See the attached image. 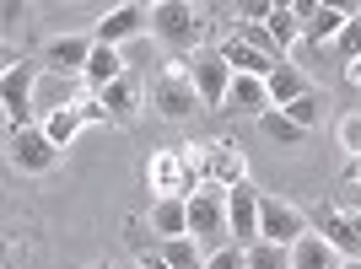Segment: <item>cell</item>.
Listing matches in <instances>:
<instances>
[{
	"instance_id": "6da1fadb",
	"label": "cell",
	"mask_w": 361,
	"mask_h": 269,
	"mask_svg": "<svg viewBox=\"0 0 361 269\" xmlns=\"http://www.w3.org/2000/svg\"><path fill=\"white\" fill-rule=\"evenodd\" d=\"M151 32H157L173 54H200V44L211 38V11H205V6H189V0H157V6H151Z\"/></svg>"
},
{
	"instance_id": "f1b7e54d",
	"label": "cell",
	"mask_w": 361,
	"mask_h": 269,
	"mask_svg": "<svg viewBox=\"0 0 361 269\" xmlns=\"http://www.w3.org/2000/svg\"><path fill=\"white\" fill-rule=\"evenodd\" d=\"M205 269H248V248L226 242V248H216V254L205 258Z\"/></svg>"
},
{
	"instance_id": "8992f818",
	"label": "cell",
	"mask_w": 361,
	"mask_h": 269,
	"mask_svg": "<svg viewBox=\"0 0 361 269\" xmlns=\"http://www.w3.org/2000/svg\"><path fill=\"white\" fill-rule=\"evenodd\" d=\"M60 156H65V151L44 134V124H27V130L6 134V162H11L16 173H27V178L54 173V167H60Z\"/></svg>"
},
{
	"instance_id": "4dcf8cb0",
	"label": "cell",
	"mask_w": 361,
	"mask_h": 269,
	"mask_svg": "<svg viewBox=\"0 0 361 269\" xmlns=\"http://www.w3.org/2000/svg\"><path fill=\"white\" fill-rule=\"evenodd\" d=\"M340 54H345V60H361V11H350L345 32H340Z\"/></svg>"
},
{
	"instance_id": "f546056e",
	"label": "cell",
	"mask_w": 361,
	"mask_h": 269,
	"mask_svg": "<svg viewBox=\"0 0 361 269\" xmlns=\"http://www.w3.org/2000/svg\"><path fill=\"white\" fill-rule=\"evenodd\" d=\"M334 134H340V146H345V151H350V162H356V156H361V113H345Z\"/></svg>"
},
{
	"instance_id": "ba28073f",
	"label": "cell",
	"mask_w": 361,
	"mask_h": 269,
	"mask_svg": "<svg viewBox=\"0 0 361 269\" xmlns=\"http://www.w3.org/2000/svg\"><path fill=\"white\" fill-rule=\"evenodd\" d=\"M313 232L329 242L340 258H361V210L318 205V210H313Z\"/></svg>"
},
{
	"instance_id": "9a60e30c",
	"label": "cell",
	"mask_w": 361,
	"mask_h": 269,
	"mask_svg": "<svg viewBox=\"0 0 361 269\" xmlns=\"http://www.w3.org/2000/svg\"><path fill=\"white\" fill-rule=\"evenodd\" d=\"M97 103H103L108 124H135V119H140V108H146V92H140L135 75H124V81H114V87L97 92Z\"/></svg>"
},
{
	"instance_id": "1f68e13d",
	"label": "cell",
	"mask_w": 361,
	"mask_h": 269,
	"mask_svg": "<svg viewBox=\"0 0 361 269\" xmlns=\"http://www.w3.org/2000/svg\"><path fill=\"white\" fill-rule=\"evenodd\" d=\"M135 269H173V264H167L157 248H140V254H135Z\"/></svg>"
},
{
	"instance_id": "603a6c76",
	"label": "cell",
	"mask_w": 361,
	"mask_h": 269,
	"mask_svg": "<svg viewBox=\"0 0 361 269\" xmlns=\"http://www.w3.org/2000/svg\"><path fill=\"white\" fill-rule=\"evenodd\" d=\"M157 254H162V258H167L173 269H205V258H211V254H205V248H200L195 237H173V242H157Z\"/></svg>"
},
{
	"instance_id": "7a4b0ae2",
	"label": "cell",
	"mask_w": 361,
	"mask_h": 269,
	"mask_svg": "<svg viewBox=\"0 0 361 269\" xmlns=\"http://www.w3.org/2000/svg\"><path fill=\"white\" fill-rule=\"evenodd\" d=\"M221 60L232 65V75H259V81H270L275 65L286 60V54L270 44V32H264V27H243V22H238V27L221 38Z\"/></svg>"
},
{
	"instance_id": "4316f807",
	"label": "cell",
	"mask_w": 361,
	"mask_h": 269,
	"mask_svg": "<svg viewBox=\"0 0 361 269\" xmlns=\"http://www.w3.org/2000/svg\"><path fill=\"white\" fill-rule=\"evenodd\" d=\"M281 113H286V119L297 124V130H313V124L324 119V92H307V97H297V103H291V108H281Z\"/></svg>"
},
{
	"instance_id": "7402d4cb",
	"label": "cell",
	"mask_w": 361,
	"mask_h": 269,
	"mask_svg": "<svg viewBox=\"0 0 361 269\" xmlns=\"http://www.w3.org/2000/svg\"><path fill=\"white\" fill-rule=\"evenodd\" d=\"M345 22H350V11H345V6H318V11H313V22H302V32H307L313 44H340Z\"/></svg>"
},
{
	"instance_id": "d4e9b609",
	"label": "cell",
	"mask_w": 361,
	"mask_h": 269,
	"mask_svg": "<svg viewBox=\"0 0 361 269\" xmlns=\"http://www.w3.org/2000/svg\"><path fill=\"white\" fill-rule=\"evenodd\" d=\"M264 32H270V44L281 49V54H286V49L297 44L302 22H297V11H291V6H275V11H270V22H264Z\"/></svg>"
},
{
	"instance_id": "d6a6232c",
	"label": "cell",
	"mask_w": 361,
	"mask_h": 269,
	"mask_svg": "<svg viewBox=\"0 0 361 269\" xmlns=\"http://www.w3.org/2000/svg\"><path fill=\"white\" fill-rule=\"evenodd\" d=\"M345 189H361V156H356V162L345 167Z\"/></svg>"
},
{
	"instance_id": "9c48e42d",
	"label": "cell",
	"mask_w": 361,
	"mask_h": 269,
	"mask_svg": "<svg viewBox=\"0 0 361 269\" xmlns=\"http://www.w3.org/2000/svg\"><path fill=\"white\" fill-rule=\"evenodd\" d=\"M307 232H313V221H307L297 205H286V199H270V194H264V205H259V237H264V242L297 248Z\"/></svg>"
},
{
	"instance_id": "5b68a950",
	"label": "cell",
	"mask_w": 361,
	"mask_h": 269,
	"mask_svg": "<svg viewBox=\"0 0 361 269\" xmlns=\"http://www.w3.org/2000/svg\"><path fill=\"white\" fill-rule=\"evenodd\" d=\"M151 108L162 113V119H195L200 108V92H195V75H189V60H167L162 75H157V87H151Z\"/></svg>"
},
{
	"instance_id": "cb8c5ba5",
	"label": "cell",
	"mask_w": 361,
	"mask_h": 269,
	"mask_svg": "<svg viewBox=\"0 0 361 269\" xmlns=\"http://www.w3.org/2000/svg\"><path fill=\"white\" fill-rule=\"evenodd\" d=\"M87 124H92V113H87V108H71V113H54V119H44V134H49V140H54V146H71V140H75V134H81V130H87Z\"/></svg>"
},
{
	"instance_id": "30bf717a",
	"label": "cell",
	"mask_w": 361,
	"mask_h": 269,
	"mask_svg": "<svg viewBox=\"0 0 361 269\" xmlns=\"http://www.w3.org/2000/svg\"><path fill=\"white\" fill-rule=\"evenodd\" d=\"M189 75H195L200 108H226V92H232V65L221 60V49H200L189 60Z\"/></svg>"
},
{
	"instance_id": "ac0fdd59",
	"label": "cell",
	"mask_w": 361,
	"mask_h": 269,
	"mask_svg": "<svg viewBox=\"0 0 361 269\" xmlns=\"http://www.w3.org/2000/svg\"><path fill=\"white\" fill-rule=\"evenodd\" d=\"M226 108H238V113H248V119H264L270 113V87L259 81V75H232V92H226Z\"/></svg>"
},
{
	"instance_id": "4fadbf2b",
	"label": "cell",
	"mask_w": 361,
	"mask_h": 269,
	"mask_svg": "<svg viewBox=\"0 0 361 269\" xmlns=\"http://www.w3.org/2000/svg\"><path fill=\"white\" fill-rule=\"evenodd\" d=\"M259 205H264V194H259L254 183L226 189V226H232V242H238V248H254L259 242Z\"/></svg>"
},
{
	"instance_id": "2e32d148",
	"label": "cell",
	"mask_w": 361,
	"mask_h": 269,
	"mask_svg": "<svg viewBox=\"0 0 361 269\" xmlns=\"http://www.w3.org/2000/svg\"><path fill=\"white\" fill-rule=\"evenodd\" d=\"M264 87H270V103H275V108H291V103H297V97H307V92H318L313 81H307V70H302L297 60H281V65H275V75H270V81H264Z\"/></svg>"
},
{
	"instance_id": "836d02e7",
	"label": "cell",
	"mask_w": 361,
	"mask_h": 269,
	"mask_svg": "<svg viewBox=\"0 0 361 269\" xmlns=\"http://www.w3.org/2000/svg\"><path fill=\"white\" fill-rule=\"evenodd\" d=\"M345 81H350V87H361V60H345Z\"/></svg>"
},
{
	"instance_id": "83f0119b",
	"label": "cell",
	"mask_w": 361,
	"mask_h": 269,
	"mask_svg": "<svg viewBox=\"0 0 361 269\" xmlns=\"http://www.w3.org/2000/svg\"><path fill=\"white\" fill-rule=\"evenodd\" d=\"M259 124H264V134H270V140H281V146H302V140H307V130H297V124H291L281 108H270Z\"/></svg>"
},
{
	"instance_id": "d590c367",
	"label": "cell",
	"mask_w": 361,
	"mask_h": 269,
	"mask_svg": "<svg viewBox=\"0 0 361 269\" xmlns=\"http://www.w3.org/2000/svg\"><path fill=\"white\" fill-rule=\"evenodd\" d=\"M97 269H114V264H97Z\"/></svg>"
},
{
	"instance_id": "484cf974",
	"label": "cell",
	"mask_w": 361,
	"mask_h": 269,
	"mask_svg": "<svg viewBox=\"0 0 361 269\" xmlns=\"http://www.w3.org/2000/svg\"><path fill=\"white\" fill-rule=\"evenodd\" d=\"M248 269H291V248H281V242H264V237H259L254 248H248Z\"/></svg>"
},
{
	"instance_id": "d6986e66",
	"label": "cell",
	"mask_w": 361,
	"mask_h": 269,
	"mask_svg": "<svg viewBox=\"0 0 361 269\" xmlns=\"http://www.w3.org/2000/svg\"><path fill=\"white\" fill-rule=\"evenodd\" d=\"M151 237L157 242L189 237V199H151Z\"/></svg>"
},
{
	"instance_id": "7c38bea8",
	"label": "cell",
	"mask_w": 361,
	"mask_h": 269,
	"mask_svg": "<svg viewBox=\"0 0 361 269\" xmlns=\"http://www.w3.org/2000/svg\"><path fill=\"white\" fill-rule=\"evenodd\" d=\"M146 183L157 189V199H189L195 194V178H189V167H183V151H151Z\"/></svg>"
},
{
	"instance_id": "e0dca14e",
	"label": "cell",
	"mask_w": 361,
	"mask_h": 269,
	"mask_svg": "<svg viewBox=\"0 0 361 269\" xmlns=\"http://www.w3.org/2000/svg\"><path fill=\"white\" fill-rule=\"evenodd\" d=\"M211 183H216V189H238V183H248V156H243L232 140H211Z\"/></svg>"
},
{
	"instance_id": "e575fe53",
	"label": "cell",
	"mask_w": 361,
	"mask_h": 269,
	"mask_svg": "<svg viewBox=\"0 0 361 269\" xmlns=\"http://www.w3.org/2000/svg\"><path fill=\"white\" fill-rule=\"evenodd\" d=\"M340 269H361V258H345V264H340Z\"/></svg>"
},
{
	"instance_id": "52a82bcc",
	"label": "cell",
	"mask_w": 361,
	"mask_h": 269,
	"mask_svg": "<svg viewBox=\"0 0 361 269\" xmlns=\"http://www.w3.org/2000/svg\"><path fill=\"white\" fill-rule=\"evenodd\" d=\"M38 70L44 65H16V60H6V75H0V103H6V134H16V130H27L32 124V87H38Z\"/></svg>"
},
{
	"instance_id": "277c9868",
	"label": "cell",
	"mask_w": 361,
	"mask_h": 269,
	"mask_svg": "<svg viewBox=\"0 0 361 269\" xmlns=\"http://www.w3.org/2000/svg\"><path fill=\"white\" fill-rule=\"evenodd\" d=\"M189 237H195L205 254H216V248L232 242V226H226V189L205 183V189L189 194Z\"/></svg>"
},
{
	"instance_id": "ffe728a7",
	"label": "cell",
	"mask_w": 361,
	"mask_h": 269,
	"mask_svg": "<svg viewBox=\"0 0 361 269\" xmlns=\"http://www.w3.org/2000/svg\"><path fill=\"white\" fill-rule=\"evenodd\" d=\"M124 49H108V44H97L92 49V60H87V87L92 92H103V87H114V81H124Z\"/></svg>"
},
{
	"instance_id": "8fae6325",
	"label": "cell",
	"mask_w": 361,
	"mask_h": 269,
	"mask_svg": "<svg viewBox=\"0 0 361 269\" xmlns=\"http://www.w3.org/2000/svg\"><path fill=\"white\" fill-rule=\"evenodd\" d=\"M151 32V6H114L108 16H97V27H92V38L108 49H124V44H135V38H146Z\"/></svg>"
},
{
	"instance_id": "3957f363",
	"label": "cell",
	"mask_w": 361,
	"mask_h": 269,
	"mask_svg": "<svg viewBox=\"0 0 361 269\" xmlns=\"http://www.w3.org/2000/svg\"><path fill=\"white\" fill-rule=\"evenodd\" d=\"M97 92L87 87V75H60V70H38V87H32V124L54 119V113H71V108H87Z\"/></svg>"
},
{
	"instance_id": "5bb4252c",
	"label": "cell",
	"mask_w": 361,
	"mask_h": 269,
	"mask_svg": "<svg viewBox=\"0 0 361 269\" xmlns=\"http://www.w3.org/2000/svg\"><path fill=\"white\" fill-rule=\"evenodd\" d=\"M92 49H97V38H81V32L49 38V44H44V70H60V75H87Z\"/></svg>"
},
{
	"instance_id": "44dd1931",
	"label": "cell",
	"mask_w": 361,
	"mask_h": 269,
	"mask_svg": "<svg viewBox=\"0 0 361 269\" xmlns=\"http://www.w3.org/2000/svg\"><path fill=\"white\" fill-rule=\"evenodd\" d=\"M340 264H345V258L334 254V248L318 237V232H307V237L291 248V269H340Z\"/></svg>"
}]
</instances>
